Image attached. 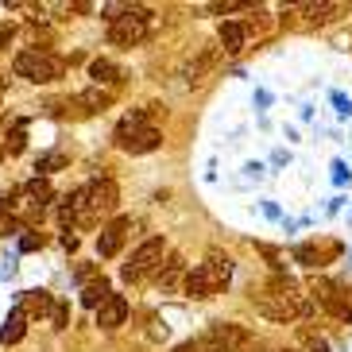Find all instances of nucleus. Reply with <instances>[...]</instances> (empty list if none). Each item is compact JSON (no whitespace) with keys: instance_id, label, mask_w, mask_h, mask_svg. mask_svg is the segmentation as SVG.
<instances>
[{"instance_id":"nucleus-16","label":"nucleus","mask_w":352,"mask_h":352,"mask_svg":"<svg viewBox=\"0 0 352 352\" xmlns=\"http://www.w3.org/2000/svg\"><path fill=\"white\" fill-rule=\"evenodd\" d=\"M109 294H113V290H109V283H104V279L85 283V287H82V306H89V310H101Z\"/></svg>"},{"instance_id":"nucleus-1","label":"nucleus","mask_w":352,"mask_h":352,"mask_svg":"<svg viewBox=\"0 0 352 352\" xmlns=\"http://www.w3.org/2000/svg\"><path fill=\"white\" fill-rule=\"evenodd\" d=\"M252 306L267 321H294L302 314V287L290 275H271L267 287L252 294Z\"/></svg>"},{"instance_id":"nucleus-17","label":"nucleus","mask_w":352,"mask_h":352,"mask_svg":"<svg viewBox=\"0 0 352 352\" xmlns=\"http://www.w3.org/2000/svg\"><path fill=\"white\" fill-rule=\"evenodd\" d=\"M221 51L225 54L244 51V28H240V23H221Z\"/></svg>"},{"instance_id":"nucleus-33","label":"nucleus","mask_w":352,"mask_h":352,"mask_svg":"<svg viewBox=\"0 0 352 352\" xmlns=\"http://www.w3.org/2000/svg\"><path fill=\"white\" fill-rule=\"evenodd\" d=\"M4 85H8V82H4V78H0V97H4Z\"/></svg>"},{"instance_id":"nucleus-18","label":"nucleus","mask_w":352,"mask_h":352,"mask_svg":"<svg viewBox=\"0 0 352 352\" xmlns=\"http://www.w3.org/2000/svg\"><path fill=\"white\" fill-rule=\"evenodd\" d=\"M182 290H186V298H213L209 294V287H206V279H201V271H186L182 275Z\"/></svg>"},{"instance_id":"nucleus-12","label":"nucleus","mask_w":352,"mask_h":352,"mask_svg":"<svg viewBox=\"0 0 352 352\" xmlns=\"http://www.w3.org/2000/svg\"><path fill=\"white\" fill-rule=\"evenodd\" d=\"M89 78H94V85H97V89L104 85V89L113 94V85H120V82H124V70H120L116 63H109V58H97V63L89 66Z\"/></svg>"},{"instance_id":"nucleus-24","label":"nucleus","mask_w":352,"mask_h":352,"mask_svg":"<svg viewBox=\"0 0 352 352\" xmlns=\"http://www.w3.org/2000/svg\"><path fill=\"white\" fill-rule=\"evenodd\" d=\"M20 248H23V252L43 248V232H28V236H20Z\"/></svg>"},{"instance_id":"nucleus-23","label":"nucleus","mask_w":352,"mask_h":352,"mask_svg":"<svg viewBox=\"0 0 352 352\" xmlns=\"http://www.w3.org/2000/svg\"><path fill=\"white\" fill-rule=\"evenodd\" d=\"M23 140H28V135H23V128H16V132L8 135V144H4V151H8V155H20V151H23Z\"/></svg>"},{"instance_id":"nucleus-10","label":"nucleus","mask_w":352,"mask_h":352,"mask_svg":"<svg viewBox=\"0 0 352 352\" xmlns=\"http://www.w3.org/2000/svg\"><path fill=\"white\" fill-rule=\"evenodd\" d=\"M124 318H128V298L124 294H109L104 306L97 310V325H101V329H116V325H124Z\"/></svg>"},{"instance_id":"nucleus-21","label":"nucleus","mask_w":352,"mask_h":352,"mask_svg":"<svg viewBox=\"0 0 352 352\" xmlns=\"http://www.w3.org/2000/svg\"><path fill=\"white\" fill-rule=\"evenodd\" d=\"M63 166H66V155H43L35 170H39V175H51V170H63Z\"/></svg>"},{"instance_id":"nucleus-26","label":"nucleus","mask_w":352,"mask_h":352,"mask_svg":"<svg viewBox=\"0 0 352 352\" xmlns=\"http://www.w3.org/2000/svg\"><path fill=\"white\" fill-rule=\"evenodd\" d=\"M94 279H101L97 267H94V263H82V267H78V283H94Z\"/></svg>"},{"instance_id":"nucleus-7","label":"nucleus","mask_w":352,"mask_h":352,"mask_svg":"<svg viewBox=\"0 0 352 352\" xmlns=\"http://www.w3.org/2000/svg\"><path fill=\"white\" fill-rule=\"evenodd\" d=\"M197 271H201V279H206L209 294H217V290H225L228 279H232V256H225L221 248H209L206 259L197 263Z\"/></svg>"},{"instance_id":"nucleus-14","label":"nucleus","mask_w":352,"mask_h":352,"mask_svg":"<svg viewBox=\"0 0 352 352\" xmlns=\"http://www.w3.org/2000/svg\"><path fill=\"white\" fill-rule=\"evenodd\" d=\"M23 333H28V314L16 306V310L8 314V321H4V329H0V341L16 344V341H23Z\"/></svg>"},{"instance_id":"nucleus-11","label":"nucleus","mask_w":352,"mask_h":352,"mask_svg":"<svg viewBox=\"0 0 352 352\" xmlns=\"http://www.w3.org/2000/svg\"><path fill=\"white\" fill-rule=\"evenodd\" d=\"M124 232H128V221H113L109 228H101V236H97V252L101 256H116V252L124 248Z\"/></svg>"},{"instance_id":"nucleus-6","label":"nucleus","mask_w":352,"mask_h":352,"mask_svg":"<svg viewBox=\"0 0 352 352\" xmlns=\"http://www.w3.org/2000/svg\"><path fill=\"white\" fill-rule=\"evenodd\" d=\"M163 256H166V244H163L159 236H151V240H144V244L132 252V259L124 263V271H120V275H124L128 283L144 279V275H151V271L163 263Z\"/></svg>"},{"instance_id":"nucleus-5","label":"nucleus","mask_w":352,"mask_h":352,"mask_svg":"<svg viewBox=\"0 0 352 352\" xmlns=\"http://www.w3.org/2000/svg\"><path fill=\"white\" fill-rule=\"evenodd\" d=\"M197 344H201V352H244L252 344V333L236 321H217Z\"/></svg>"},{"instance_id":"nucleus-3","label":"nucleus","mask_w":352,"mask_h":352,"mask_svg":"<svg viewBox=\"0 0 352 352\" xmlns=\"http://www.w3.org/2000/svg\"><path fill=\"white\" fill-rule=\"evenodd\" d=\"M16 78L23 82H35V85H47V82H58L66 70V63L58 54H47V51H20L16 54V63H12Z\"/></svg>"},{"instance_id":"nucleus-20","label":"nucleus","mask_w":352,"mask_h":352,"mask_svg":"<svg viewBox=\"0 0 352 352\" xmlns=\"http://www.w3.org/2000/svg\"><path fill=\"white\" fill-rule=\"evenodd\" d=\"M51 325L54 329H66V325H70V306H66V302H54L51 306Z\"/></svg>"},{"instance_id":"nucleus-4","label":"nucleus","mask_w":352,"mask_h":352,"mask_svg":"<svg viewBox=\"0 0 352 352\" xmlns=\"http://www.w3.org/2000/svg\"><path fill=\"white\" fill-rule=\"evenodd\" d=\"M147 32H151V12L124 4V12L109 23V43H116V47H135V43L147 39Z\"/></svg>"},{"instance_id":"nucleus-27","label":"nucleus","mask_w":352,"mask_h":352,"mask_svg":"<svg viewBox=\"0 0 352 352\" xmlns=\"http://www.w3.org/2000/svg\"><path fill=\"white\" fill-rule=\"evenodd\" d=\"M333 182H349V166H344L341 159L333 163Z\"/></svg>"},{"instance_id":"nucleus-13","label":"nucleus","mask_w":352,"mask_h":352,"mask_svg":"<svg viewBox=\"0 0 352 352\" xmlns=\"http://www.w3.org/2000/svg\"><path fill=\"white\" fill-rule=\"evenodd\" d=\"M186 275V259L182 256H166V263H159L155 267V283L163 290H175V283Z\"/></svg>"},{"instance_id":"nucleus-19","label":"nucleus","mask_w":352,"mask_h":352,"mask_svg":"<svg viewBox=\"0 0 352 352\" xmlns=\"http://www.w3.org/2000/svg\"><path fill=\"white\" fill-rule=\"evenodd\" d=\"M23 194L32 197L35 206H47V201L54 197V190H51V182H47V178H32V182L23 186Z\"/></svg>"},{"instance_id":"nucleus-8","label":"nucleus","mask_w":352,"mask_h":352,"mask_svg":"<svg viewBox=\"0 0 352 352\" xmlns=\"http://www.w3.org/2000/svg\"><path fill=\"white\" fill-rule=\"evenodd\" d=\"M85 190V206H89V213L94 217H101V213H116V206H120V190H116L113 178H94Z\"/></svg>"},{"instance_id":"nucleus-15","label":"nucleus","mask_w":352,"mask_h":352,"mask_svg":"<svg viewBox=\"0 0 352 352\" xmlns=\"http://www.w3.org/2000/svg\"><path fill=\"white\" fill-rule=\"evenodd\" d=\"M74 101L82 104L85 113H101V109H109V104H113V94H109V89H82V94L74 97Z\"/></svg>"},{"instance_id":"nucleus-34","label":"nucleus","mask_w":352,"mask_h":352,"mask_svg":"<svg viewBox=\"0 0 352 352\" xmlns=\"http://www.w3.org/2000/svg\"><path fill=\"white\" fill-rule=\"evenodd\" d=\"M0 155H4V151H0Z\"/></svg>"},{"instance_id":"nucleus-9","label":"nucleus","mask_w":352,"mask_h":352,"mask_svg":"<svg viewBox=\"0 0 352 352\" xmlns=\"http://www.w3.org/2000/svg\"><path fill=\"white\" fill-rule=\"evenodd\" d=\"M16 306H20L28 318H51V290H23V294H16Z\"/></svg>"},{"instance_id":"nucleus-30","label":"nucleus","mask_w":352,"mask_h":352,"mask_svg":"<svg viewBox=\"0 0 352 352\" xmlns=\"http://www.w3.org/2000/svg\"><path fill=\"white\" fill-rule=\"evenodd\" d=\"M306 341H310V349H314V352H329V344L321 341V337H314V333H310V337H306Z\"/></svg>"},{"instance_id":"nucleus-28","label":"nucleus","mask_w":352,"mask_h":352,"mask_svg":"<svg viewBox=\"0 0 352 352\" xmlns=\"http://www.w3.org/2000/svg\"><path fill=\"white\" fill-rule=\"evenodd\" d=\"M12 35H16V28H12V23H0V51L12 43Z\"/></svg>"},{"instance_id":"nucleus-32","label":"nucleus","mask_w":352,"mask_h":352,"mask_svg":"<svg viewBox=\"0 0 352 352\" xmlns=\"http://www.w3.org/2000/svg\"><path fill=\"white\" fill-rule=\"evenodd\" d=\"M63 248L74 252V248H78V236H70V232H66V236H63Z\"/></svg>"},{"instance_id":"nucleus-31","label":"nucleus","mask_w":352,"mask_h":352,"mask_svg":"<svg viewBox=\"0 0 352 352\" xmlns=\"http://www.w3.org/2000/svg\"><path fill=\"white\" fill-rule=\"evenodd\" d=\"M170 352H201V344H197V341H186V344H178V349H170Z\"/></svg>"},{"instance_id":"nucleus-22","label":"nucleus","mask_w":352,"mask_h":352,"mask_svg":"<svg viewBox=\"0 0 352 352\" xmlns=\"http://www.w3.org/2000/svg\"><path fill=\"white\" fill-rule=\"evenodd\" d=\"M294 259H298V263H306V267H318V263H321L318 248H310V244H302V248H294Z\"/></svg>"},{"instance_id":"nucleus-29","label":"nucleus","mask_w":352,"mask_h":352,"mask_svg":"<svg viewBox=\"0 0 352 352\" xmlns=\"http://www.w3.org/2000/svg\"><path fill=\"white\" fill-rule=\"evenodd\" d=\"M333 104H337V113H341V116H352V104L344 101L341 94H333Z\"/></svg>"},{"instance_id":"nucleus-25","label":"nucleus","mask_w":352,"mask_h":352,"mask_svg":"<svg viewBox=\"0 0 352 352\" xmlns=\"http://www.w3.org/2000/svg\"><path fill=\"white\" fill-rule=\"evenodd\" d=\"M16 197H20V194H16V190H8V194H0V213H12V209L20 206Z\"/></svg>"},{"instance_id":"nucleus-2","label":"nucleus","mask_w":352,"mask_h":352,"mask_svg":"<svg viewBox=\"0 0 352 352\" xmlns=\"http://www.w3.org/2000/svg\"><path fill=\"white\" fill-rule=\"evenodd\" d=\"M116 147L128 151V155H147V151H155L163 144V135L155 128L147 124V113H128L120 124H116Z\"/></svg>"}]
</instances>
